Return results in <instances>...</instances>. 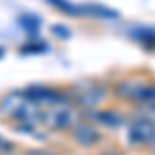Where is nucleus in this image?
I'll list each match as a JSON object with an SVG mask.
<instances>
[{"label": "nucleus", "mask_w": 155, "mask_h": 155, "mask_svg": "<svg viewBox=\"0 0 155 155\" xmlns=\"http://www.w3.org/2000/svg\"><path fill=\"white\" fill-rule=\"evenodd\" d=\"M147 149H149V151H151V153H155V139H153V141H151V145H149V147H147Z\"/></svg>", "instance_id": "18"}, {"label": "nucleus", "mask_w": 155, "mask_h": 155, "mask_svg": "<svg viewBox=\"0 0 155 155\" xmlns=\"http://www.w3.org/2000/svg\"><path fill=\"white\" fill-rule=\"evenodd\" d=\"M48 4H52L56 11L64 12V15H71V17H79L81 15V6H77V4H72L68 0H46Z\"/></svg>", "instance_id": "10"}, {"label": "nucleus", "mask_w": 155, "mask_h": 155, "mask_svg": "<svg viewBox=\"0 0 155 155\" xmlns=\"http://www.w3.org/2000/svg\"><path fill=\"white\" fill-rule=\"evenodd\" d=\"M71 104H74L77 107H81L85 114L87 112H95L104 106L110 97V89L104 83H97V81H83V83H77L66 89Z\"/></svg>", "instance_id": "1"}, {"label": "nucleus", "mask_w": 155, "mask_h": 155, "mask_svg": "<svg viewBox=\"0 0 155 155\" xmlns=\"http://www.w3.org/2000/svg\"><path fill=\"white\" fill-rule=\"evenodd\" d=\"M89 116L97 126H104V128H120L126 122V116L114 107H101L95 112H89Z\"/></svg>", "instance_id": "7"}, {"label": "nucleus", "mask_w": 155, "mask_h": 155, "mask_svg": "<svg viewBox=\"0 0 155 155\" xmlns=\"http://www.w3.org/2000/svg\"><path fill=\"white\" fill-rule=\"evenodd\" d=\"M46 46H23L21 52H44Z\"/></svg>", "instance_id": "16"}, {"label": "nucleus", "mask_w": 155, "mask_h": 155, "mask_svg": "<svg viewBox=\"0 0 155 155\" xmlns=\"http://www.w3.org/2000/svg\"><path fill=\"white\" fill-rule=\"evenodd\" d=\"M71 139H72L74 145H79V147H83V149H93V147H99V145H101L104 132L97 128L95 122L83 120V122H79L71 130Z\"/></svg>", "instance_id": "6"}, {"label": "nucleus", "mask_w": 155, "mask_h": 155, "mask_svg": "<svg viewBox=\"0 0 155 155\" xmlns=\"http://www.w3.org/2000/svg\"><path fill=\"white\" fill-rule=\"evenodd\" d=\"M19 23H21V27L27 33H35L37 29H39V19H37L35 15H21Z\"/></svg>", "instance_id": "11"}, {"label": "nucleus", "mask_w": 155, "mask_h": 155, "mask_svg": "<svg viewBox=\"0 0 155 155\" xmlns=\"http://www.w3.org/2000/svg\"><path fill=\"white\" fill-rule=\"evenodd\" d=\"M52 33L64 37V39H68V37H71V31H68V29H64V27H52Z\"/></svg>", "instance_id": "15"}, {"label": "nucleus", "mask_w": 155, "mask_h": 155, "mask_svg": "<svg viewBox=\"0 0 155 155\" xmlns=\"http://www.w3.org/2000/svg\"><path fill=\"white\" fill-rule=\"evenodd\" d=\"M81 15H89V17H95V19H106V21H116V19H120L118 12L104 6V4H83L81 6Z\"/></svg>", "instance_id": "8"}, {"label": "nucleus", "mask_w": 155, "mask_h": 155, "mask_svg": "<svg viewBox=\"0 0 155 155\" xmlns=\"http://www.w3.org/2000/svg\"><path fill=\"white\" fill-rule=\"evenodd\" d=\"M143 110H147V112H153L155 114V85H151V89L147 91V95H145L143 99Z\"/></svg>", "instance_id": "12"}, {"label": "nucleus", "mask_w": 155, "mask_h": 155, "mask_svg": "<svg viewBox=\"0 0 155 155\" xmlns=\"http://www.w3.org/2000/svg\"><path fill=\"white\" fill-rule=\"evenodd\" d=\"M15 151H17V145L4 137H0V155H12Z\"/></svg>", "instance_id": "13"}, {"label": "nucleus", "mask_w": 155, "mask_h": 155, "mask_svg": "<svg viewBox=\"0 0 155 155\" xmlns=\"http://www.w3.org/2000/svg\"><path fill=\"white\" fill-rule=\"evenodd\" d=\"M23 95L31 101H35L39 106L48 107V106H56V104H64V101H71L66 89H58V87H46V85H31V87H25Z\"/></svg>", "instance_id": "5"}, {"label": "nucleus", "mask_w": 155, "mask_h": 155, "mask_svg": "<svg viewBox=\"0 0 155 155\" xmlns=\"http://www.w3.org/2000/svg\"><path fill=\"white\" fill-rule=\"evenodd\" d=\"M151 81L143 77V74H130V77H126V79H122L118 83L114 85V89H112V93L120 99H124V101H132V104H143L145 95H147V91L151 89Z\"/></svg>", "instance_id": "3"}, {"label": "nucleus", "mask_w": 155, "mask_h": 155, "mask_svg": "<svg viewBox=\"0 0 155 155\" xmlns=\"http://www.w3.org/2000/svg\"><path fill=\"white\" fill-rule=\"evenodd\" d=\"M83 120H85V112L71 101L46 107V126L56 132H71Z\"/></svg>", "instance_id": "2"}, {"label": "nucleus", "mask_w": 155, "mask_h": 155, "mask_svg": "<svg viewBox=\"0 0 155 155\" xmlns=\"http://www.w3.org/2000/svg\"><path fill=\"white\" fill-rule=\"evenodd\" d=\"M23 155H58V153L50 151V149H27V151H23Z\"/></svg>", "instance_id": "14"}, {"label": "nucleus", "mask_w": 155, "mask_h": 155, "mask_svg": "<svg viewBox=\"0 0 155 155\" xmlns=\"http://www.w3.org/2000/svg\"><path fill=\"white\" fill-rule=\"evenodd\" d=\"M128 145L134 149H147L151 141L155 139V118L151 116H139L128 122V130H126Z\"/></svg>", "instance_id": "4"}, {"label": "nucleus", "mask_w": 155, "mask_h": 155, "mask_svg": "<svg viewBox=\"0 0 155 155\" xmlns=\"http://www.w3.org/2000/svg\"><path fill=\"white\" fill-rule=\"evenodd\" d=\"M2 56H4V48L0 46V58H2Z\"/></svg>", "instance_id": "19"}, {"label": "nucleus", "mask_w": 155, "mask_h": 155, "mask_svg": "<svg viewBox=\"0 0 155 155\" xmlns=\"http://www.w3.org/2000/svg\"><path fill=\"white\" fill-rule=\"evenodd\" d=\"M130 35L147 50H155V29H151V27H137V29L130 31Z\"/></svg>", "instance_id": "9"}, {"label": "nucleus", "mask_w": 155, "mask_h": 155, "mask_svg": "<svg viewBox=\"0 0 155 155\" xmlns=\"http://www.w3.org/2000/svg\"><path fill=\"white\" fill-rule=\"evenodd\" d=\"M97 155H124V151H120V149H104Z\"/></svg>", "instance_id": "17"}]
</instances>
